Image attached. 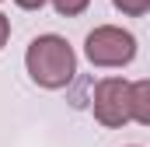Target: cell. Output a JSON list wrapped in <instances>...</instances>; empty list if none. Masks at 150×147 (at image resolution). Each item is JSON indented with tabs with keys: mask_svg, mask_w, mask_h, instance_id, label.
I'll return each instance as SVG.
<instances>
[{
	"mask_svg": "<svg viewBox=\"0 0 150 147\" xmlns=\"http://www.w3.org/2000/svg\"><path fill=\"white\" fill-rule=\"evenodd\" d=\"M25 67L38 88H67L77 74V53L63 35H38L25 53Z\"/></svg>",
	"mask_w": 150,
	"mask_h": 147,
	"instance_id": "1",
	"label": "cell"
},
{
	"mask_svg": "<svg viewBox=\"0 0 150 147\" xmlns=\"http://www.w3.org/2000/svg\"><path fill=\"white\" fill-rule=\"evenodd\" d=\"M84 53L94 67H126L136 56V39L119 25H98L84 39Z\"/></svg>",
	"mask_w": 150,
	"mask_h": 147,
	"instance_id": "2",
	"label": "cell"
},
{
	"mask_svg": "<svg viewBox=\"0 0 150 147\" xmlns=\"http://www.w3.org/2000/svg\"><path fill=\"white\" fill-rule=\"evenodd\" d=\"M91 109H94V119L108 130H119L133 119V109H129V81L122 77H105L98 81L94 88V98H91Z\"/></svg>",
	"mask_w": 150,
	"mask_h": 147,
	"instance_id": "3",
	"label": "cell"
},
{
	"mask_svg": "<svg viewBox=\"0 0 150 147\" xmlns=\"http://www.w3.org/2000/svg\"><path fill=\"white\" fill-rule=\"evenodd\" d=\"M129 109H133V119L140 126H150V81L129 84Z\"/></svg>",
	"mask_w": 150,
	"mask_h": 147,
	"instance_id": "4",
	"label": "cell"
},
{
	"mask_svg": "<svg viewBox=\"0 0 150 147\" xmlns=\"http://www.w3.org/2000/svg\"><path fill=\"white\" fill-rule=\"evenodd\" d=\"M87 4H91V0H52L56 14H63V18H77V14H84Z\"/></svg>",
	"mask_w": 150,
	"mask_h": 147,
	"instance_id": "5",
	"label": "cell"
},
{
	"mask_svg": "<svg viewBox=\"0 0 150 147\" xmlns=\"http://www.w3.org/2000/svg\"><path fill=\"white\" fill-rule=\"evenodd\" d=\"M112 4L122 11V14H129V18H140V14L150 11V0H112Z\"/></svg>",
	"mask_w": 150,
	"mask_h": 147,
	"instance_id": "6",
	"label": "cell"
},
{
	"mask_svg": "<svg viewBox=\"0 0 150 147\" xmlns=\"http://www.w3.org/2000/svg\"><path fill=\"white\" fill-rule=\"evenodd\" d=\"M7 39H11V21H7V18L0 14V49L7 46Z\"/></svg>",
	"mask_w": 150,
	"mask_h": 147,
	"instance_id": "7",
	"label": "cell"
},
{
	"mask_svg": "<svg viewBox=\"0 0 150 147\" xmlns=\"http://www.w3.org/2000/svg\"><path fill=\"white\" fill-rule=\"evenodd\" d=\"M14 4H18V7H25V11H38L45 0H14Z\"/></svg>",
	"mask_w": 150,
	"mask_h": 147,
	"instance_id": "8",
	"label": "cell"
}]
</instances>
